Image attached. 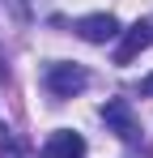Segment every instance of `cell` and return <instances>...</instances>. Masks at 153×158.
Wrapping results in <instances>:
<instances>
[{"mask_svg": "<svg viewBox=\"0 0 153 158\" xmlns=\"http://www.w3.org/2000/svg\"><path fill=\"white\" fill-rule=\"evenodd\" d=\"M76 34L85 43H111V39H119V22L111 13H89V17L76 22Z\"/></svg>", "mask_w": 153, "mask_h": 158, "instance_id": "obj_4", "label": "cell"}, {"mask_svg": "<svg viewBox=\"0 0 153 158\" xmlns=\"http://www.w3.org/2000/svg\"><path fill=\"white\" fill-rule=\"evenodd\" d=\"M43 85H47L51 98H73V94H81V90L89 85V73H85L81 64L55 60V64H47V73H43Z\"/></svg>", "mask_w": 153, "mask_h": 158, "instance_id": "obj_1", "label": "cell"}, {"mask_svg": "<svg viewBox=\"0 0 153 158\" xmlns=\"http://www.w3.org/2000/svg\"><path fill=\"white\" fill-rule=\"evenodd\" d=\"M102 120H106V128H115L124 141H136L140 137V124H136V115H132V107L124 98H111V103L102 107Z\"/></svg>", "mask_w": 153, "mask_h": 158, "instance_id": "obj_3", "label": "cell"}, {"mask_svg": "<svg viewBox=\"0 0 153 158\" xmlns=\"http://www.w3.org/2000/svg\"><path fill=\"white\" fill-rule=\"evenodd\" d=\"M0 158H26V145L17 137H4V141H0Z\"/></svg>", "mask_w": 153, "mask_h": 158, "instance_id": "obj_6", "label": "cell"}, {"mask_svg": "<svg viewBox=\"0 0 153 158\" xmlns=\"http://www.w3.org/2000/svg\"><path fill=\"white\" fill-rule=\"evenodd\" d=\"M140 94H145V98H153V73H149L145 81H140Z\"/></svg>", "mask_w": 153, "mask_h": 158, "instance_id": "obj_7", "label": "cell"}, {"mask_svg": "<svg viewBox=\"0 0 153 158\" xmlns=\"http://www.w3.org/2000/svg\"><path fill=\"white\" fill-rule=\"evenodd\" d=\"M43 158H85V137L73 128H60L47 137V145H43Z\"/></svg>", "mask_w": 153, "mask_h": 158, "instance_id": "obj_5", "label": "cell"}, {"mask_svg": "<svg viewBox=\"0 0 153 158\" xmlns=\"http://www.w3.org/2000/svg\"><path fill=\"white\" fill-rule=\"evenodd\" d=\"M153 43V26L149 22H136V26L119 30V47H115V64H132L136 56Z\"/></svg>", "mask_w": 153, "mask_h": 158, "instance_id": "obj_2", "label": "cell"}]
</instances>
